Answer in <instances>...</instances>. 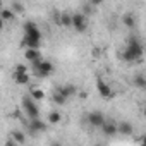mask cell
I'll use <instances>...</instances> for the list:
<instances>
[{"label": "cell", "instance_id": "4fadbf2b", "mask_svg": "<svg viewBox=\"0 0 146 146\" xmlns=\"http://www.w3.org/2000/svg\"><path fill=\"white\" fill-rule=\"evenodd\" d=\"M40 41H41V40H33V38L23 36L21 46H23V48H40Z\"/></svg>", "mask_w": 146, "mask_h": 146}, {"label": "cell", "instance_id": "4316f807", "mask_svg": "<svg viewBox=\"0 0 146 146\" xmlns=\"http://www.w3.org/2000/svg\"><path fill=\"white\" fill-rule=\"evenodd\" d=\"M4 24H5V21H4L2 17H0V31H2V29H4Z\"/></svg>", "mask_w": 146, "mask_h": 146}, {"label": "cell", "instance_id": "7402d4cb", "mask_svg": "<svg viewBox=\"0 0 146 146\" xmlns=\"http://www.w3.org/2000/svg\"><path fill=\"white\" fill-rule=\"evenodd\" d=\"M60 120H62V113H60V112L53 110V112L48 113V122H50V124H58Z\"/></svg>", "mask_w": 146, "mask_h": 146}, {"label": "cell", "instance_id": "cb8c5ba5", "mask_svg": "<svg viewBox=\"0 0 146 146\" xmlns=\"http://www.w3.org/2000/svg\"><path fill=\"white\" fill-rule=\"evenodd\" d=\"M14 72H28V65H24V64H17L16 69H14Z\"/></svg>", "mask_w": 146, "mask_h": 146}, {"label": "cell", "instance_id": "8992f818", "mask_svg": "<svg viewBox=\"0 0 146 146\" xmlns=\"http://www.w3.org/2000/svg\"><path fill=\"white\" fill-rule=\"evenodd\" d=\"M96 90H98V95H100L102 98H112V96H113V91H112L110 84H107L102 78L96 79Z\"/></svg>", "mask_w": 146, "mask_h": 146}, {"label": "cell", "instance_id": "484cf974", "mask_svg": "<svg viewBox=\"0 0 146 146\" xmlns=\"http://www.w3.org/2000/svg\"><path fill=\"white\" fill-rule=\"evenodd\" d=\"M83 14H84V16L91 14V5H90V4H88V5H84V11H83Z\"/></svg>", "mask_w": 146, "mask_h": 146}, {"label": "cell", "instance_id": "277c9868", "mask_svg": "<svg viewBox=\"0 0 146 146\" xmlns=\"http://www.w3.org/2000/svg\"><path fill=\"white\" fill-rule=\"evenodd\" d=\"M78 33H84L88 29V16H84L83 12H76L72 14V26Z\"/></svg>", "mask_w": 146, "mask_h": 146}, {"label": "cell", "instance_id": "5bb4252c", "mask_svg": "<svg viewBox=\"0 0 146 146\" xmlns=\"http://www.w3.org/2000/svg\"><path fill=\"white\" fill-rule=\"evenodd\" d=\"M57 24H60V26H64V28H70V26H72V16L67 14V12H62V14L58 16Z\"/></svg>", "mask_w": 146, "mask_h": 146}, {"label": "cell", "instance_id": "7a4b0ae2", "mask_svg": "<svg viewBox=\"0 0 146 146\" xmlns=\"http://www.w3.org/2000/svg\"><path fill=\"white\" fill-rule=\"evenodd\" d=\"M31 64H33V67L36 70V74L41 76V78H46V76H50L52 72H53V64L50 60H43L41 57H38L36 60H33Z\"/></svg>", "mask_w": 146, "mask_h": 146}, {"label": "cell", "instance_id": "ac0fdd59", "mask_svg": "<svg viewBox=\"0 0 146 146\" xmlns=\"http://www.w3.org/2000/svg\"><path fill=\"white\" fill-rule=\"evenodd\" d=\"M11 136H12V141H14L16 144H23V143H26V134H24L23 131L14 129V131L11 132Z\"/></svg>", "mask_w": 146, "mask_h": 146}, {"label": "cell", "instance_id": "5b68a950", "mask_svg": "<svg viewBox=\"0 0 146 146\" xmlns=\"http://www.w3.org/2000/svg\"><path fill=\"white\" fill-rule=\"evenodd\" d=\"M24 36L33 38V40H41V31L35 23L28 21V23H24Z\"/></svg>", "mask_w": 146, "mask_h": 146}, {"label": "cell", "instance_id": "d6986e66", "mask_svg": "<svg viewBox=\"0 0 146 146\" xmlns=\"http://www.w3.org/2000/svg\"><path fill=\"white\" fill-rule=\"evenodd\" d=\"M122 23H124L125 28L132 29V28L136 26V16H134V14H125V16L122 17Z\"/></svg>", "mask_w": 146, "mask_h": 146}, {"label": "cell", "instance_id": "30bf717a", "mask_svg": "<svg viewBox=\"0 0 146 146\" xmlns=\"http://www.w3.org/2000/svg\"><path fill=\"white\" fill-rule=\"evenodd\" d=\"M117 132L122 134V136H131V134L134 132V125L129 124V122H125V120H122V122L117 125Z\"/></svg>", "mask_w": 146, "mask_h": 146}, {"label": "cell", "instance_id": "9a60e30c", "mask_svg": "<svg viewBox=\"0 0 146 146\" xmlns=\"http://www.w3.org/2000/svg\"><path fill=\"white\" fill-rule=\"evenodd\" d=\"M0 17H2L5 23H11V21L16 19V14H14V11L11 7H5V9H0Z\"/></svg>", "mask_w": 146, "mask_h": 146}, {"label": "cell", "instance_id": "44dd1931", "mask_svg": "<svg viewBox=\"0 0 146 146\" xmlns=\"http://www.w3.org/2000/svg\"><path fill=\"white\" fill-rule=\"evenodd\" d=\"M132 84L136 86V88H146V78L143 76V74H137V76H134V79H132Z\"/></svg>", "mask_w": 146, "mask_h": 146}, {"label": "cell", "instance_id": "ffe728a7", "mask_svg": "<svg viewBox=\"0 0 146 146\" xmlns=\"http://www.w3.org/2000/svg\"><path fill=\"white\" fill-rule=\"evenodd\" d=\"M52 102H53L55 105H64V103L67 102V98H65V96H64L58 90H55V91L52 93Z\"/></svg>", "mask_w": 146, "mask_h": 146}, {"label": "cell", "instance_id": "3957f363", "mask_svg": "<svg viewBox=\"0 0 146 146\" xmlns=\"http://www.w3.org/2000/svg\"><path fill=\"white\" fill-rule=\"evenodd\" d=\"M21 103H23V108H24V112H26V115H28L29 119H38V117H40V108H38L36 102H35L29 95L24 96Z\"/></svg>", "mask_w": 146, "mask_h": 146}, {"label": "cell", "instance_id": "9c48e42d", "mask_svg": "<svg viewBox=\"0 0 146 146\" xmlns=\"http://www.w3.org/2000/svg\"><path fill=\"white\" fill-rule=\"evenodd\" d=\"M100 127H102V131H103L105 136H115L117 134V124L112 122V120H105Z\"/></svg>", "mask_w": 146, "mask_h": 146}, {"label": "cell", "instance_id": "7c38bea8", "mask_svg": "<svg viewBox=\"0 0 146 146\" xmlns=\"http://www.w3.org/2000/svg\"><path fill=\"white\" fill-rule=\"evenodd\" d=\"M65 98H69V96H74L76 93H78V88L74 86V84H64V86H60V88H57Z\"/></svg>", "mask_w": 146, "mask_h": 146}, {"label": "cell", "instance_id": "8fae6325", "mask_svg": "<svg viewBox=\"0 0 146 146\" xmlns=\"http://www.w3.org/2000/svg\"><path fill=\"white\" fill-rule=\"evenodd\" d=\"M14 83L16 84H28L29 81H31V78H29V74H28V72H14Z\"/></svg>", "mask_w": 146, "mask_h": 146}, {"label": "cell", "instance_id": "d4e9b609", "mask_svg": "<svg viewBox=\"0 0 146 146\" xmlns=\"http://www.w3.org/2000/svg\"><path fill=\"white\" fill-rule=\"evenodd\" d=\"M105 2V0H90V5L91 7H98V5H102Z\"/></svg>", "mask_w": 146, "mask_h": 146}, {"label": "cell", "instance_id": "6da1fadb", "mask_svg": "<svg viewBox=\"0 0 146 146\" xmlns=\"http://www.w3.org/2000/svg\"><path fill=\"white\" fill-rule=\"evenodd\" d=\"M122 58L127 64H134V62H139L143 58V43L136 36H131L127 40V48L124 50Z\"/></svg>", "mask_w": 146, "mask_h": 146}, {"label": "cell", "instance_id": "603a6c76", "mask_svg": "<svg viewBox=\"0 0 146 146\" xmlns=\"http://www.w3.org/2000/svg\"><path fill=\"white\" fill-rule=\"evenodd\" d=\"M11 9L14 11V14H23V12H24V5H23L21 2H14V4L11 5Z\"/></svg>", "mask_w": 146, "mask_h": 146}, {"label": "cell", "instance_id": "e0dca14e", "mask_svg": "<svg viewBox=\"0 0 146 146\" xmlns=\"http://www.w3.org/2000/svg\"><path fill=\"white\" fill-rule=\"evenodd\" d=\"M29 96L38 103V102L45 100V91H43V90H40V88H31V90H29Z\"/></svg>", "mask_w": 146, "mask_h": 146}, {"label": "cell", "instance_id": "83f0119b", "mask_svg": "<svg viewBox=\"0 0 146 146\" xmlns=\"http://www.w3.org/2000/svg\"><path fill=\"white\" fill-rule=\"evenodd\" d=\"M0 9H2V0H0Z\"/></svg>", "mask_w": 146, "mask_h": 146}, {"label": "cell", "instance_id": "52a82bcc", "mask_svg": "<svg viewBox=\"0 0 146 146\" xmlns=\"http://www.w3.org/2000/svg\"><path fill=\"white\" fill-rule=\"evenodd\" d=\"M86 120H88L90 125H93V127H100V125L105 122V115H103L102 112H91V113H88Z\"/></svg>", "mask_w": 146, "mask_h": 146}, {"label": "cell", "instance_id": "ba28073f", "mask_svg": "<svg viewBox=\"0 0 146 146\" xmlns=\"http://www.w3.org/2000/svg\"><path fill=\"white\" fill-rule=\"evenodd\" d=\"M29 131L33 134L36 132H45L46 131V122H43L40 117L38 119H29Z\"/></svg>", "mask_w": 146, "mask_h": 146}, {"label": "cell", "instance_id": "2e32d148", "mask_svg": "<svg viewBox=\"0 0 146 146\" xmlns=\"http://www.w3.org/2000/svg\"><path fill=\"white\" fill-rule=\"evenodd\" d=\"M38 57H41V55H40V48H26L24 58H26L28 62H33V60H36Z\"/></svg>", "mask_w": 146, "mask_h": 146}]
</instances>
